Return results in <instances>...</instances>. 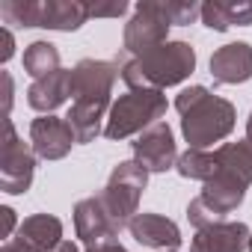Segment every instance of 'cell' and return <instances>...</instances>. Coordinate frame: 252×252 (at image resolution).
I'll return each instance as SVG.
<instances>
[{"mask_svg":"<svg viewBox=\"0 0 252 252\" xmlns=\"http://www.w3.org/2000/svg\"><path fill=\"white\" fill-rule=\"evenodd\" d=\"M122 83L128 89H166L184 83L196 71V48L181 39H169L140 57L119 54L116 57Z\"/></svg>","mask_w":252,"mask_h":252,"instance_id":"6da1fadb","label":"cell"},{"mask_svg":"<svg viewBox=\"0 0 252 252\" xmlns=\"http://www.w3.org/2000/svg\"><path fill=\"white\" fill-rule=\"evenodd\" d=\"M166 107L169 104H166V95L160 89H128L125 95H119L113 101L107 125H104V137L113 143L140 137L152 125L163 122Z\"/></svg>","mask_w":252,"mask_h":252,"instance_id":"7a4b0ae2","label":"cell"},{"mask_svg":"<svg viewBox=\"0 0 252 252\" xmlns=\"http://www.w3.org/2000/svg\"><path fill=\"white\" fill-rule=\"evenodd\" d=\"M149 187V172L137 163V160H122L113 166L107 184L98 193V202L104 205L107 217L113 220V225L122 231L128 228L131 220L140 214V199Z\"/></svg>","mask_w":252,"mask_h":252,"instance_id":"3957f363","label":"cell"},{"mask_svg":"<svg viewBox=\"0 0 252 252\" xmlns=\"http://www.w3.org/2000/svg\"><path fill=\"white\" fill-rule=\"evenodd\" d=\"M237 125V110L231 101L220 95H208L199 107L181 116V134L190 149H214V143H222Z\"/></svg>","mask_w":252,"mask_h":252,"instance_id":"277c9868","label":"cell"},{"mask_svg":"<svg viewBox=\"0 0 252 252\" xmlns=\"http://www.w3.org/2000/svg\"><path fill=\"white\" fill-rule=\"evenodd\" d=\"M3 146H0V190L6 196H24L36 175V152L15 131L12 119H3Z\"/></svg>","mask_w":252,"mask_h":252,"instance_id":"5b68a950","label":"cell"},{"mask_svg":"<svg viewBox=\"0 0 252 252\" xmlns=\"http://www.w3.org/2000/svg\"><path fill=\"white\" fill-rule=\"evenodd\" d=\"M169 18L163 3H137L134 15L125 24L122 33V51L128 57H140L163 42H169Z\"/></svg>","mask_w":252,"mask_h":252,"instance_id":"8992f818","label":"cell"},{"mask_svg":"<svg viewBox=\"0 0 252 252\" xmlns=\"http://www.w3.org/2000/svg\"><path fill=\"white\" fill-rule=\"evenodd\" d=\"M134 160L149 172V175H158V172H169L175 169L178 163V146H175V134L166 122H158L152 125L149 131H143L134 143Z\"/></svg>","mask_w":252,"mask_h":252,"instance_id":"52a82bcc","label":"cell"},{"mask_svg":"<svg viewBox=\"0 0 252 252\" xmlns=\"http://www.w3.org/2000/svg\"><path fill=\"white\" fill-rule=\"evenodd\" d=\"M122 80L116 60H80L71 68V101L80 98H101L113 101V86Z\"/></svg>","mask_w":252,"mask_h":252,"instance_id":"ba28073f","label":"cell"},{"mask_svg":"<svg viewBox=\"0 0 252 252\" xmlns=\"http://www.w3.org/2000/svg\"><path fill=\"white\" fill-rule=\"evenodd\" d=\"M30 146L39 160H63L77 146L71 125L60 116H39L30 122Z\"/></svg>","mask_w":252,"mask_h":252,"instance_id":"9c48e42d","label":"cell"},{"mask_svg":"<svg viewBox=\"0 0 252 252\" xmlns=\"http://www.w3.org/2000/svg\"><path fill=\"white\" fill-rule=\"evenodd\" d=\"M74 231H77V240H80L86 249L110 246V243H116V237H119V228H116L113 220L107 217V211H104V205L98 202V196L80 199V202L74 205Z\"/></svg>","mask_w":252,"mask_h":252,"instance_id":"30bf717a","label":"cell"},{"mask_svg":"<svg viewBox=\"0 0 252 252\" xmlns=\"http://www.w3.org/2000/svg\"><path fill=\"white\" fill-rule=\"evenodd\" d=\"M211 77L222 86H237L252 80V45L249 42H228L211 54Z\"/></svg>","mask_w":252,"mask_h":252,"instance_id":"8fae6325","label":"cell"},{"mask_svg":"<svg viewBox=\"0 0 252 252\" xmlns=\"http://www.w3.org/2000/svg\"><path fill=\"white\" fill-rule=\"evenodd\" d=\"M131 237L146 246V249H158V252H166V249H178L181 246V228L178 222H172L169 217L163 214H152V211H143L131 220L128 225Z\"/></svg>","mask_w":252,"mask_h":252,"instance_id":"7c38bea8","label":"cell"},{"mask_svg":"<svg viewBox=\"0 0 252 252\" xmlns=\"http://www.w3.org/2000/svg\"><path fill=\"white\" fill-rule=\"evenodd\" d=\"M249 225L240 220H222L217 225L199 228L190 240V252H243L249 246Z\"/></svg>","mask_w":252,"mask_h":252,"instance_id":"4fadbf2b","label":"cell"},{"mask_svg":"<svg viewBox=\"0 0 252 252\" xmlns=\"http://www.w3.org/2000/svg\"><path fill=\"white\" fill-rule=\"evenodd\" d=\"M110 107H113V101H101V98H80V101H71L65 122L71 125L77 146H89V143H95V140L104 134Z\"/></svg>","mask_w":252,"mask_h":252,"instance_id":"5bb4252c","label":"cell"},{"mask_svg":"<svg viewBox=\"0 0 252 252\" xmlns=\"http://www.w3.org/2000/svg\"><path fill=\"white\" fill-rule=\"evenodd\" d=\"M68 98H71V68H60L27 86V104L42 116H54V110L63 107Z\"/></svg>","mask_w":252,"mask_h":252,"instance_id":"9a60e30c","label":"cell"},{"mask_svg":"<svg viewBox=\"0 0 252 252\" xmlns=\"http://www.w3.org/2000/svg\"><path fill=\"white\" fill-rule=\"evenodd\" d=\"M15 240L24 243L30 252H54L65 240L63 237V220L54 214H33L18 225Z\"/></svg>","mask_w":252,"mask_h":252,"instance_id":"2e32d148","label":"cell"},{"mask_svg":"<svg viewBox=\"0 0 252 252\" xmlns=\"http://www.w3.org/2000/svg\"><path fill=\"white\" fill-rule=\"evenodd\" d=\"M89 21V3L83 0H42L39 27L57 33H74Z\"/></svg>","mask_w":252,"mask_h":252,"instance_id":"e0dca14e","label":"cell"},{"mask_svg":"<svg viewBox=\"0 0 252 252\" xmlns=\"http://www.w3.org/2000/svg\"><path fill=\"white\" fill-rule=\"evenodd\" d=\"M243 199H246V187L237 184V181H231V178H225V175H217L199 193V202L211 211V217L217 222H222L228 214H234L243 205Z\"/></svg>","mask_w":252,"mask_h":252,"instance_id":"ac0fdd59","label":"cell"},{"mask_svg":"<svg viewBox=\"0 0 252 252\" xmlns=\"http://www.w3.org/2000/svg\"><path fill=\"white\" fill-rule=\"evenodd\" d=\"M214 160H217V175H225V178L243 184L246 190L252 187V143L246 137L237 140V143L217 146L214 149Z\"/></svg>","mask_w":252,"mask_h":252,"instance_id":"d6986e66","label":"cell"},{"mask_svg":"<svg viewBox=\"0 0 252 252\" xmlns=\"http://www.w3.org/2000/svg\"><path fill=\"white\" fill-rule=\"evenodd\" d=\"M60 51L54 42H45V39H36L24 48V71L33 77V80H42L54 71H60Z\"/></svg>","mask_w":252,"mask_h":252,"instance_id":"ffe728a7","label":"cell"},{"mask_svg":"<svg viewBox=\"0 0 252 252\" xmlns=\"http://www.w3.org/2000/svg\"><path fill=\"white\" fill-rule=\"evenodd\" d=\"M175 172H178L181 178H190V181H202V184H208L211 178H217V160H214V152H211V149H187L184 155H178Z\"/></svg>","mask_w":252,"mask_h":252,"instance_id":"44dd1931","label":"cell"},{"mask_svg":"<svg viewBox=\"0 0 252 252\" xmlns=\"http://www.w3.org/2000/svg\"><path fill=\"white\" fill-rule=\"evenodd\" d=\"M39 9L42 0H3L0 18H3V24H15V27H39Z\"/></svg>","mask_w":252,"mask_h":252,"instance_id":"7402d4cb","label":"cell"},{"mask_svg":"<svg viewBox=\"0 0 252 252\" xmlns=\"http://www.w3.org/2000/svg\"><path fill=\"white\" fill-rule=\"evenodd\" d=\"M163 9L172 27H187L196 18H202V3H196V0H169V3H163Z\"/></svg>","mask_w":252,"mask_h":252,"instance_id":"603a6c76","label":"cell"},{"mask_svg":"<svg viewBox=\"0 0 252 252\" xmlns=\"http://www.w3.org/2000/svg\"><path fill=\"white\" fill-rule=\"evenodd\" d=\"M222 15H225L228 27H234V24L237 27H252V0H231V3H222Z\"/></svg>","mask_w":252,"mask_h":252,"instance_id":"cb8c5ba5","label":"cell"},{"mask_svg":"<svg viewBox=\"0 0 252 252\" xmlns=\"http://www.w3.org/2000/svg\"><path fill=\"white\" fill-rule=\"evenodd\" d=\"M208 95H211V89H208V86H187V89H181V92H178V98H175V110L184 116V113H190L193 107H199Z\"/></svg>","mask_w":252,"mask_h":252,"instance_id":"d4e9b609","label":"cell"},{"mask_svg":"<svg viewBox=\"0 0 252 252\" xmlns=\"http://www.w3.org/2000/svg\"><path fill=\"white\" fill-rule=\"evenodd\" d=\"M202 24H205L208 30H217V33L231 30V27H228V21H225V15H222V3H220V0L202 3Z\"/></svg>","mask_w":252,"mask_h":252,"instance_id":"484cf974","label":"cell"},{"mask_svg":"<svg viewBox=\"0 0 252 252\" xmlns=\"http://www.w3.org/2000/svg\"><path fill=\"white\" fill-rule=\"evenodd\" d=\"M131 6L125 3V0H119V3H104V6H89V18H122L125 12H128Z\"/></svg>","mask_w":252,"mask_h":252,"instance_id":"4316f807","label":"cell"},{"mask_svg":"<svg viewBox=\"0 0 252 252\" xmlns=\"http://www.w3.org/2000/svg\"><path fill=\"white\" fill-rule=\"evenodd\" d=\"M12 54H15V36H12L9 27H3V30H0V63L6 65L12 60Z\"/></svg>","mask_w":252,"mask_h":252,"instance_id":"83f0119b","label":"cell"},{"mask_svg":"<svg viewBox=\"0 0 252 252\" xmlns=\"http://www.w3.org/2000/svg\"><path fill=\"white\" fill-rule=\"evenodd\" d=\"M0 80H3V116L9 119V113H12V98H15V83H12V74H9V71H0Z\"/></svg>","mask_w":252,"mask_h":252,"instance_id":"f1b7e54d","label":"cell"},{"mask_svg":"<svg viewBox=\"0 0 252 252\" xmlns=\"http://www.w3.org/2000/svg\"><path fill=\"white\" fill-rule=\"evenodd\" d=\"M0 217H3V240H12L15 237V225H18V217L9 205L0 208Z\"/></svg>","mask_w":252,"mask_h":252,"instance_id":"f546056e","label":"cell"},{"mask_svg":"<svg viewBox=\"0 0 252 252\" xmlns=\"http://www.w3.org/2000/svg\"><path fill=\"white\" fill-rule=\"evenodd\" d=\"M0 252H30V249H27L24 243H18V240L12 237V240H3V249H0Z\"/></svg>","mask_w":252,"mask_h":252,"instance_id":"4dcf8cb0","label":"cell"},{"mask_svg":"<svg viewBox=\"0 0 252 252\" xmlns=\"http://www.w3.org/2000/svg\"><path fill=\"white\" fill-rule=\"evenodd\" d=\"M86 252H128V249H125V246L116 240V243H110V246H101V249H86Z\"/></svg>","mask_w":252,"mask_h":252,"instance_id":"1f68e13d","label":"cell"},{"mask_svg":"<svg viewBox=\"0 0 252 252\" xmlns=\"http://www.w3.org/2000/svg\"><path fill=\"white\" fill-rule=\"evenodd\" d=\"M54 252H80V249H77V243H71V240H63V243H60Z\"/></svg>","mask_w":252,"mask_h":252,"instance_id":"d6a6232c","label":"cell"},{"mask_svg":"<svg viewBox=\"0 0 252 252\" xmlns=\"http://www.w3.org/2000/svg\"><path fill=\"white\" fill-rule=\"evenodd\" d=\"M246 140L252 143V113H249V119H246Z\"/></svg>","mask_w":252,"mask_h":252,"instance_id":"836d02e7","label":"cell"},{"mask_svg":"<svg viewBox=\"0 0 252 252\" xmlns=\"http://www.w3.org/2000/svg\"><path fill=\"white\" fill-rule=\"evenodd\" d=\"M246 252H252V237H249V246H246Z\"/></svg>","mask_w":252,"mask_h":252,"instance_id":"e575fe53","label":"cell"},{"mask_svg":"<svg viewBox=\"0 0 252 252\" xmlns=\"http://www.w3.org/2000/svg\"><path fill=\"white\" fill-rule=\"evenodd\" d=\"M166 252H178V249H166Z\"/></svg>","mask_w":252,"mask_h":252,"instance_id":"d590c367","label":"cell"}]
</instances>
